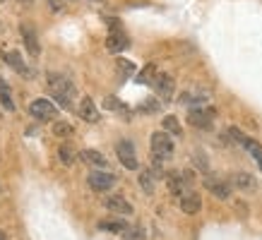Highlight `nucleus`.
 <instances>
[{"instance_id": "nucleus-1", "label": "nucleus", "mask_w": 262, "mask_h": 240, "mask_svg": "<svg viewBox=\"0 0 262 240\" xmlns=\"http://www.w3.org/2000/svg\"><path fill=\"white\" fill-rule=\"evenodd\" d=\"M48 89L55 96V101L63 108H70V96L75 94V87L70 84L65 77L55 75V72H48Z\"/></svg>"}, {"instance_id": "nucleus-2", "label": "nucleus", "mask_w": 262, "mask_h": 240, "mask_svg": "<svg viewBox=\"0 0 262 240\" xmlns=\"http://www.w3.org/2000/svg\"><path fill=\"white\" fill-rule=\"evenodd\" d=\"M152 154L159 159H171L173 156V139L166 132H154L152 134Z\"/></svg>"}, {"instance_id": "nucleus-3", "label": "nucleus", "mask_w": 262, "mask_h": 240, "mask_svg": "<svg viewBox=\"0 0 262 240\" xmlns=\"http://www.w3.org/2000/svg\"><path fill=\"white\" fill-rule=\"evenodd\" d=\"M116 154L128 171H137V154H135V147H132L130 139H121L116 144Z\"/></svg>"}, {"instance_id": "nucleus-4", "label": "nucleus", "mask_w": 262, "mask_h": 240, "mask_svg": "<svg viewBox=\"0 0 262 240\" xmlns=\"http://www.w3.org/2000/svg\"><path fill=\"white\" fill-rule=\"evenodd\" d=\"M29 113L36 120H53L55 116H58V108H55L53 101H48V99H34V101L29 104Z\"/></svg>"}, {"instance_id": "nucleus-5", "label": "nucleus", "mask_w": 262, "mask_h": 240, "mask_svg": "<svg viewBox=\"0 0 262 240\" xmlns=\"http://www.w3.org/2000/svg\"><path fill=\"white\" fill-rule=\"evenodd\" d=\"M87 183H89V187L94 192H106V190H111L116 185V175L106 173V171H94V173H89Z\"/></svg>"}, {"instance_id": "nucleus-6", "label": "nucleus", "mask_w": 262, "mask_h": 240, "mask_svg": "<svg viewBox=\"0 0 262 240\" xmlns=\"http://www.w3.org/2000/svg\"><path fill=\"white\" fill-rule=\"evenodd\" d=\"M205 187L217 197V200H229L231 197V185L226 180H219L214 175H205Z\"/></svg>"}, {"instance_id": "nucleus-7", "label": "nucleus", "mask_w": 262, "mask_h": 240, "mask_svg": "<svg viewBox=\"0 0 262 240\" xmlns=\"http://www.w3.org/2000/svg\"><path fill=\"white\" fill-rule=\"evenodd\" d=\"M188 120H190L193 127L209 130V127H212V120H214V111H212V108H193L190 116H188Z\"/></svg>"}, {"instance_id": "nucleus-8", "label": "nucleus", "mask_w": 262, "mask_h": 240, "mask_svg": "<svg viewBox=\"0 0 262 240\" xmlns=\"http://www.w3.org/2000/svg\"><path fill=\"white\" fill-rule=\"evenodd\" d=\"M106 209L111 214H118V216H130L132 214V204L125 197H121V195H111V197H106Z\"/></svg>"}, {"instance_id": "nucleus-9", "label": "nucleus", "mask_w": 262, "mask_h": 240, "mask_svg": "<svg viewBox=\"0 0 262 240\" xmlns=\"http://www.w3.org/2000/svg\"><path fill=\"white\" fill-rule=\"evenodd\" d=\"M19 34H22V43L29 51V55H39V39H36V31L29 27V24H19Z\"/></svg>"}, {"instance_id": "nucleus-10", "label": "nucleus", "mask_w": 262, "mask_h": 240, "mask_svg": "<svg viewBox=\"0 0 262 240\" xmlns=\"http://www.w3.org/2000/svg\"><path fill=\"white\" fill-rule=\"evenodd\" d=\"M80 118L87 120V122H99V108L89 96H84L80 101Z\"/></svg>"}, {"instance_id": "nucleus-11", "label": "nucleus", "mask_w": 262, "mask_h": 240, "mask_svg": "<svg viewBox=\"0 0 262 240\" xmlns=\"http://www.w3.org/2000/svg\"><path fill=\"white\" fill-rule=\"evenodd\" d=\"M180 209L185 214H197L202 209V200H200V195L197 192H188V195H183L180 197Z\"/></svg>"}, {"instance_id": "nucleus-12", "label": "nucleus", "mask_w": 262, "mask_h": 240, "mask_svg": "<svg viewBox=\"0 0 262 240\" xmlns=\"http://www.w3.org/2000/svg\"><path fill=\"white\" fill-rule=\"evenodd\" d=\"M80 159H82L84 163H89V166L106 168V159H104V154L97 151V149H82V151H80Z\"/></svg>"}, {"instance_id": "nucleus-13", "label": "nucleus", "mask_w": 262, "mask_h": 240, "mask_svg": "<svg viewBox=\"0 0 262 240\" xmlns=\"http://www.w3.org/2000/svg\"><path fill=\"white\" fill-rule=\"evenodd\" d=\"M106 48H109L111 53H121L128 48V39H125L121 31H111L109 39H106Z\"/></svg>"}, {"instance_id": "nucleus-14", "label": "nucleus", "mask_w": 262, "mask_h": 240, "mask_svg": "<svg viewBox=\"0 0 262 240\" xmlns=\"http://www.w3.org/2000/svg\"><path fill=\"white\" fill-rule=\"evenodd\" d=\"M154 87H156V92L161 99H171L173 96V80L168 77V75H159L156 80H154Z\"/></svg>"}, {"instance_id": "nucleus-15", "label": "nucleus", "mask_w": 262, "mask_h": 240, "mask_svg": "<svg viewBox=\"0 0 262 240\" xmlns=\"http://www.w3.org/2000/svg\"><path fill=\"white\" fill-rule=\"evenodd\" d=\"M2 60H5L7 65L12 67L14 72H22V75H29L27 65L22 63V55L17 53V51H7V53H2Z\"/></svg>"}, {"instance_id": "nucleus-16", "label": "nucleus", "mask_w": 262, "mask_h": 240, "mask_svg": "<svg viewBox=\"0 0 262 240\" xmlns=\"http://www.w3.org/2000/svg\"><path fill=\"white\" fill-rule=\"evenodd\" d=\"M231 185L241 187V190H255L258 183H255V178L250 173H234L231 175Z\"/></svg>"}, {"instance_id": "nucleus-17", "label": "nucleus", "mask_w": 262, "mask_h": 240, "mask_svg": "<svg viewBox=\"0 0 262 240\" xmlns=\"http://www.w3.org/2000/svg\"><path fill=\"white\" fill-rule=\"evenodd\" d=\"M166 183H168V190H171L173 195H178V197H183V192H185V187H188L180 173H168Z\"/></svg>"}, {"instance_id": "nucleus-18", "label": "nucleus", "mask_w": 262, "mask_h": 240, "mask_svg": "<svg viewBox=\"0 0 262 240\" xmlns=\"http://www.w3.org/2000/svg\"><path fill=\"white\" fill-rule=\"evenodd\" d=\"M137 180H139V187H142L147 195H154V180H156V178H154L152 171H142Z\"/></svg>"}, {"instance_id": "nucleus-19", "label": "nucleus", "mask_w": 262, "mask_h": 240, "mask_svg": "<svg viewBox=\"0 0 262 240\" xmlns=\"http://www.w3.org/2000/svg\"><path fill=\"white\" fill-rule=\"evenodd\" d=\"M99 228H101V231H111V233H125V231H128V224L121 221V219H116V221H101Z\"/></svg>"}, {"instance_id": "nucleus-20", "label": "nucleus", "mask_w": 262, "mask_h": 240, "mask_svg": "<svg viewBox=\"0 0 262 240\" xmlns=\"http://www.w3.org/2000/svg\"><path fill=\"white\" fill-rule=\"evenodd\" d=\"M164 130L168 134H176V137L183 134V127H180V122H178L176 116H166V118H164Z\"/></svg>"}, {"instance_id": "nucleus-21", "label": "nucleus", "mask_w": 262, "mask_h": 240, "mask_svg": "<svg viewBox=\"0 0 262 240\" xmlns=\"http://www.w3.org/2000/svg\"><path fill=\"white\" fill-rule=\"evenodd\" d=\"M156 77H159V75H156V65H147L137 75V82H139V84H154Z\"/></svg>"}, {"instance_id": "nucleus-22", "label": "nucleus", "mask_w": 262, "mask_h": 240, "mask_svg": "<svg viewBox=\"0 0 262 240\" xmlns=\"http://www.w3.org/2000/svg\"><path fill=\"white\" fill-rule=\"evenodd\" d=\"M0 104L5 106V111H14L12 96H10V89H7V84H2V82H0Z\"/></svg>"}, {"instance_id": "nucleus-23", "label": "nucleus", "mask_w": 262, "mask_h": 240, "mask_svg": "<svg viewBox=\"0 0 262 240\" xmlns=\"http://www.w3.org/2000/svg\"><path fill=\"white\" fill-rule=\"evenodd\" d=\"M58 159L63 166H72V161H75V151L68 147V144H63V147L58 149Z\"/></svg>"}, {"instance_id": "nucleus-24", "label": "nucleus", "mask_w": 262, "mask_h": 240, "mask_svg": "<svg viewBox=\"0 0 262 240\" xmlns=\"http://www.w3.org/2000/svg\"><path fill=\"white\" fill-rule=\"evenodd\" d=\"M53 134L55 137H70V134H72V127H70L68 122L60 120V122H55L53 125Z\"/></svg>"}, {"instance_id": "nucleus-25", "label": "nucleus", "mask_w": 262, "mask_h": 240, "mask_svg": "<svg viewBox=\"0 0 262 240\" xmlns=\"http://www.w3.org/2000/svg\"><path fill=\"white\" fill-rule=\"evenodd\" d=\"M123 240H144V231H142V228H128V231H125L123 233Z\"/></svg>"}, {"instance_id": "nucleus-26", "label": "nucleus", "mask_w": 262, "mask_h": 240, "mask_svg": "<svg viewBox=\"0 0 262 240\" xmlns=\"http://www.w3.org/2000/svg\"><path fill=\"white\" fill-rule=\"evenodd\" d=\"M159 108H161V104H159V101H154V99H147V101L139 106V113H156Z\"/></svg>"}, {"instance_id": "nucleus-27", "label": "nucleus", "mask_w": 262, "mask_h": 240, "mask_svg": "<svg viewBox=\"0 0 262 240\" xmlns=\"http://www.w3.org/2000/svg\"><path fill=\"white\" fill-rule=\"evenodd\" d=\"M246 149H248L250 154L255 156V161L262 159V147L258 144V142H255V139H250V137H248V142H246Z\"/></svg>"}, {"instance_id": "nucleus-28", "label": "nucleus", "mask_w": 262, "mask_h": 240, "mask_svg": "<svg viewBox=\"0 0 262 240\" xmlns=\"http://www.w3.org/2000/svg\"><path fill=\"white\" fill-rule=\"evenodd\" d=\"M229 137H234V142H238V144H243L246 147V142H248V137L241 132L238 127H229Z\"/></svg>"}, {"instance_id": "nucleus-29", "label": "nucleus", "mask_w": 262, "mask_h": 240, "mask_svg": "<svg viewBox=\"0 0 262 240\" xmlns=\"http://www.w3.org/2000/svg\"><path fill=\"white\" fill-rule=\"evenodd\" d=\"M46 2H48V7L53 12H63L65 10V0H46Z\"/></svg>"}, {"instance_id": "nucleus-30", "label": "nucleus", "mask_w": 262, "mask_h": 240, "mask_svg": "<svg viewBox=\"0 0 262 240\" xmlns=\"http://www.w3.org/2000/svg\"><path fill=\"white\" fill-rule=\"evenodd\" d=\"M118 70H121L123 75H130V72L135 70V65H132L130 60H118Z\"/></svg>"}, {"instance_id": "nucleus-31", "label": "nucleus", "mask_w": 262, "mask_h": 240, "mask_svg": "<svg viewBox=\"0 0 262 240\" xmlns=\"http://www.w3.org/2000/svg\"><path fill=\"white\" fill-rule=\"evenodd\" d=\"M193 159H195V166H197L200 171H207V159H205L202 154H195Z\"/></svg>"}, {"instance_id": "nucleus-32", "label": "nucleus", "mask_w": 262, "mask_h": 240, "mask_svg": "<svg viewBox=\"0 0 262 240\" xmlns=\"http://www.w3.org/2000/svg\"><path fill=\"white\" fill-rule=\"evenodd\" d=\"M106 108H111V111H123V104H118V101L111 96V99H106Z\"/></svg>"}, {"instance_id": "nucleus-33", "label": "nucleus", "mask_w": 262, "mask_h": 240, "mask_svg": "<svg viewBox=\"0 0 262 240\" xmlns=\"http://www.w3.org/2000/svg\"><path fill=\"white\" fill-rule=\"evenodd\" d=\"M19 2H24V5H31V2H34V0H19Z\"/></svg>"}, {"instance_id": "nucleus-34", "label": "nucleus", "mask_w": 262, "mask_h": 240, "mask_svg": "<svg viewBox=\"0 0 262 240\" xmlns=\"http://www.w3.org/2000/svg\"><path fill=\"white\" fill-rule=\"evenodd\" d=\"M0 240H5V233H2V231H0Z\"/></svg>"}, {"instance_id": "nucleus-35", "label": "nucleus", "mask_w": 262, "mask_h": 240, "mask_svg": "<svg viewBox=\"0 0 262 240\" xmlns=\"http://www.w3.org/2000/svg\"><path fill=\"white\" fill-rule=\"evenodd\" d=\"M258 166H260V168H262V159H258Z\"/></svg>"}]
</instances>
